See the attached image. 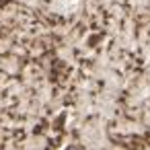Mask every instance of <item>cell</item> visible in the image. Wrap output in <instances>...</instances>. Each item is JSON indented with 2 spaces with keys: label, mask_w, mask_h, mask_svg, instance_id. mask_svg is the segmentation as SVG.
Wrapping results in <instances>:
<instances>
[{
  "label": "cell",
  "mask_w": 150,
  "mask_h": 150,
  "mask_svg": "<svg viewBox=\"0 0 150 150\" xmlns=\"http://www.w3.org/2000/svg\"><path fill=\"white\" fill-rule=\"evenodd\" d=\"M66 150H84V148H82V146H78V144H72V146H68Z\"/></svg>",
  "instance_id": "1"
}]
</instances>
